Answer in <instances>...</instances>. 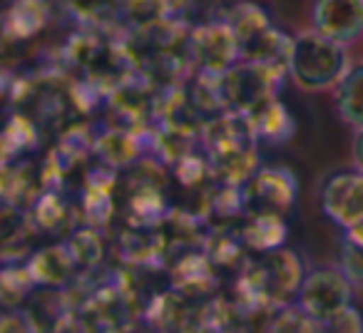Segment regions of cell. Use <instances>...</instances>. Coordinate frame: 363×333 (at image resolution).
<instances>
[{"instance_id": "obj_1", "label": "cell", "mask_w": 363, "mask_h": 333, "mask_svg": "<svg viewBox=\"0 0 363 333\" xmlns=\"http://www.w3.org/2000/svg\"><path fill=\"white\" fill-rule=\"evenodd\" d=\"M348 65H351L348 47L336 40H328L313 28L294 38L291 52H289V77L298 90H333Z\"/></svg>"}, {"instance_id": "obj_2", "label": "cell", "mask_w": 363, "mask_h": 333, "mask_svg": "<svg viewBox=\"0 0 363 333\" xmlns=\"http://www.w3.org/2000/svg\"><path fill=\"white\" fill-rule=\"evenodd\" d=\"M303 276H306V266H303L301 256L294 249H269L259 261L252 266V288L267 306L279 308L286 303L296 301L298 286H301Z\"/></svg>"}, {"instance_id": "obj_3", "label": "cell", "mask_w": 363, "mask_h": 333, "mask_svg": "<svg viewBox=\"0 0 363 333\" xmlns=\"http://www.w3.org/2000/svg\"><path fill=\"white\" fill-rule=\"evenodd\" d=\"M353 288L356 286H353L351 278L343 273V269L338 264L336 266H313L308 269L301 286H298L296 303L308 316L316 318L323 328V323L333 313H338L348 303H353Z\"/></svg>"}, {"instance_id": "obj_4", "label": "cell", "mask_w": 363, "mask_h": 333, "mask_svg": "<svg viewBox=\"0 0 363 333\" xmlns=\"http://www.w3.org/2000/svg\"><path fill=\"white\" fill-rule=\"evenodd\" d=\"M318 207L338 229L363 222V169L348 166L326 174L318 187Z\"/></svg>"}, {"instance_id": "obj_5", "label": "cell", "mask_w": 363, "mask_h": 333, "mask_svg": "<svg viewBox=\"0 0 363 333\" xmlns=\"http://www.w3.org/2000/svg\"><path fill=\"white\" fill-rule=\"evenodd\" d=\"M298 194V184L286 166H262L247 179L244 207L249 214H272L286 217Z\"/></svg>"}, {"instance_id": "obj_6", "label": "cell", "mask_w": 363, "mask_h": 333, "mask_svg": "<svg viewBox=\"0 0 363 333\" xmlns=\"http://www.w3.org/2000/svg\"><path fill=\"white\" fill-rule=\"evenodd\" d=\"M311 28L328 40L353 45L363 38V0H313Z\"/></svg>"}, {"instance_id": "obj_7", "label": "cell", "mask_w": 363, "mask_h": 333, "mask_svg": "<svg viewBox=\"0 0 363 333\" xmlns=\"http://www.w3.org/2000/svg\"><path fill=\"white\" fill-rule=\"evenodd\" d=\"M192 52L194 62L202 70L212 72V75H222L224 70H229L239 60L237 38H234V30L229 28L227 21L217 23V26H207L194 33Z\"/></svg>"}, {"instance_id": "obj_8", "label": "cell", "mask_w": 363, "mask_h": 333, "mask_svg": "<svg viewBox=\"0 0 363 333\" xmlns=\"http://www.w3.org/2000/svg\"><path fill=\"white\" fill-rule=\"evenodd\" d=\"M331 92L343 125L353 130L363 127V62H351Z\"/></svg>"}, {"instance_id": "obj_9", "label": "cell", "mask_w": 363, "mask_h": 333, "mask_svg": "<svg viewBox=\"0 0 363 333\" xmlns=\"http://www.w3.org/2000/svg\"><path fill=\"white\" fill-rule=\"evenodd\" d=\"M75 266L77 261L67 244H60V247L55 244V247L40 249L28 261V269H30L38 286H62L65 281H70Z\"/></svg>"}, {"instance_id": "obj_10", "label": "cell", "mask_w": 363, "mask_h": 333, "mask_svg": "<svg viewBox=\"0 0 363 333\" xmlns=\"http://www.w3.org/2000/svg\"><path fill=\"white\" fill-rule=\"evenodd\" d=\"M254 125V132H257L259 140H267V142H289V137L294 135V117L289 115V110L277 100H267L262 107L247 115Z\"/></svg>"}, {"instance_id": "obj_11", "label": "cell", "mask_w": 363, "mask_h": 333, "mask_svg": "<svg viewBox=\"0 0 363 333\" xmlns=\"http://www.w3.org/2000/svg\"><path fill=\"white\" fill-rule=\"evenodd\" d=\"M35 278H33L30 269L18 266V264H11V266L0 269V306L3 308H18L30 291L35 288Z\"/></svg>"}, {"instance_id": "obj_12", "label": "cell", "mask_w": 363, "mask_h": 333, "mask_svg": "<svg viewBox=\"0 0 363 333\" xmlns=\"http://www.w3.org/2000/svg\"><path fill=\"white\" fill-rule=\"evenodd\" d=\"M67 8L85 23H107L122 13V0H67Z\"/></svg>"}, {"instance_id": "obj_13", "label": "cell", "mask_w": 363, "mask_h": 333, "mask_svg": "<svg viewBox=\"0 0 363 333\" xmlns=\"http://www.w3.org/2000/svg\"><path fill=\"white\" fill-rule=\"evenodd\" d=\"M338 266L351 278L353 286H363V244L348 242V239L341 237V244H338Z\"/></svg>"}, {"instance_id": "obj_14", "label": "cell", "mask_w": 363, "mask_h": 333, "mask_svg": "<svg viewBox=\"0 0 363 333\" xmlns=\"http://www.w3.org/2000/svg\"><path fill=\"white\" fill-rule=\"evenodd\" d=\"M323 331H336V333H361L363 331V313L358 311L353 303H348L346 308H341L338 313H333L326 323Z\"/></svg>"}, {"instance_id": "obj_15", "label": "cell", "mask_w": 363, "mask_h": 333, "mask_svg": "<svg viewBox=\"0 0 363 333\" xmlns=\"http://www.w3.org/2000/svg\"><path fill=\"white\" fill-rule=\"evenodd\" d=\"M351 159L353 166L363 169V127L353 130V140H351Z\"/></svg>"}]
</instances>
